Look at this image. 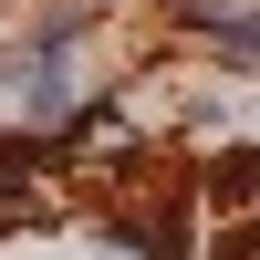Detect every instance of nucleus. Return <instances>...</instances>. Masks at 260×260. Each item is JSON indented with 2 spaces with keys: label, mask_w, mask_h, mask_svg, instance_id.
<instances>
[{
  "label": "nucleus",
  "mask_w": 260,
  "mask_h": 260,
  "mask_svg": "<svg viewBox=\"0 0 260 260\" xmlns=\"http://www.w3.org/2000/svg\"><path fill=\"white\" fill-rule=\"evenodd\" d=\"M208 42H219L229 62H260V11H240V21H219V31H208Z\"/></svg>",
  "instance_id": "nucleus-1"
}]
</instances>
